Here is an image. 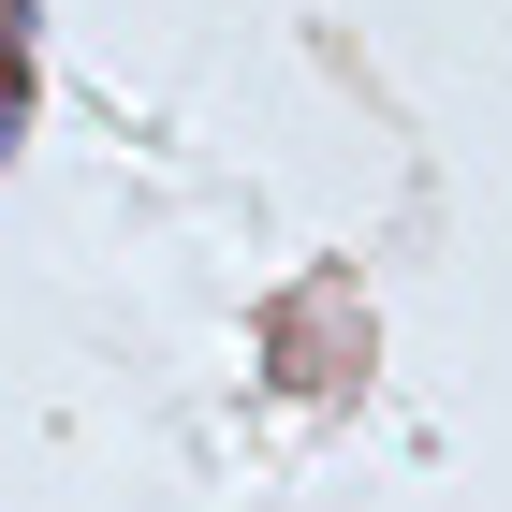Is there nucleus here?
<instances>
[{
    "instance_id": "nucleus-1",
    "label": "nucleus",
    "mask_w": 512,
    "mask_h": 512,
    "mask_svg": "<svg viewBox=\"0 0 512 512\" xmlns=\"http://www.w3.org/2000/svg\"><path fill=\"white\" fill-rule=\"evenodd\" d=\"M15 118H30V0H0V147H15Z\"/></svg>"
}]
</instances>
